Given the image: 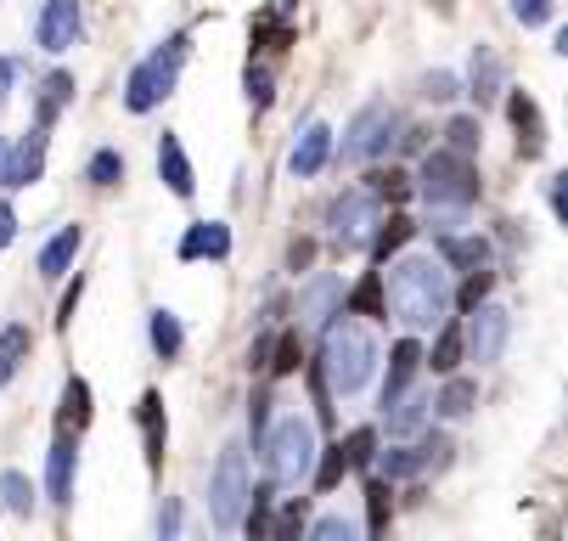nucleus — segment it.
Here are the masks:
<instances>
[{
  "instance_id": "obj_54",
  "label": "nucleus",
  "mask_w": 568,
  "mask_h": 541,
  "mask_svg": "<svg viewBox=\"0 0 568 541\" xmlns=\"http://www.w3.org/2000/svg\"><path fill=\"white\" fill-rule=\"evenodd\" d=\"M0 187H7V141H0Z\"/></svg>"
},
{
  "instance_id": "obj_45",
  "label": "nucleus",
  "mask_w": 568,
  "mask_h": 541,
  "mask_svg": "<svg viewBox=\"0 0 568 541\" xmlns=\"http://www.w3.org/2000/svg\"><path fill=\"white\" fill-rule=\"evenodd\" d=\"M265 535H276V541H287V535H304V502H287V508H282V519H276Z\"/></svg>"
},
{
  "instance_id": "obj_32",
  "label": "nucleus",
  "mask_w": 568,
  "mask_h": 541,
  "mask_svg": "<svg viewBox=\"0 0 568 541\" xmlns=\"http://www.w3.org/2000/svg\"><path fill=\"white\" fill-rule=\"evenodd\" d=\"M445 378H450V372H445ZM473 401H478L473 383H467V378H450L445 390H439V401H434V407H439L445 418H467V412H473Z\"/></svg>"
},
{
  "instance_id": "obj_51",
  "label": "nucleus",
  "mask_w": 568,
  "mask_h": 541,
  "mask_svg": "<svg viewBox=\"0 0 568 541\" xmlns=\"http://www.w3.org/2000/svg\"><path fill=\"white\" fill-rule=\"evenodd\" d=\"M18 238V214H12V203H0V249H7Z\"/></svg>"
},
{
  "instance_id": "obj_34",
  "label": "nucleus",
  "mask_w": 568,
  "mask_h": 541,
  "mask_svg": "<svg viewBox=\"0 0 568 541\" xmlns=\"http://www.w3.org/2000/svg\"><path fill=\"white\" fill-rule=\"evenodd\" d=\"M388 311V299H383V277L372 271L355 293H349V317H383Z\"/></svg>"
},
{
  "instance_id": "obj_6",
  "label": "nucleus",
  "mask_w": 568,
  "mask_h": 541,
  "mask_svg": "<svg viewBox=\"0 0 568 541\" xmlns=\"http://www.w3.org/2000/svg\"><path fill=\"white\" fill-rule=\"evenodd\" d=\"M242 502H248V462H242V445H225L214 462V480H209V513L220 530H236Z\"/></svg>"
},
{
  "instance_id": "obj_42",
  "label": "nucleus",
  "mask_w": 568,
  "mask_h": 541,
  "mask_svg": "<svg viewBox=\"0 0 568 541\" xmlns=\"http://www.w3.org/2000/svg\"><path fill=\"white\" fill-rule=\"evenodd\" d=\"M490 282H496V277L484 271V266H478V271H467V282H462V293H456V299H462V311H473L478 299H490Z\"/></svg>"
},
{
  "instance_id": "obj_15",
  "label": "nucleus",
  "mask_w": 568,
  "mask_h": 541,
  "mask_svg": "<svg viewBox=\"0 0 568 541\" xmlns=\"http://www.w3.org/2000/svg\"><path fill=\"white\" fill-rule=\"evenodd\" d=\"M135 418H141V440H146V469L158 474V469H164V440H170V429H164V395L146 390L141 407H135Z\"/></svg>"
},
{
  "instance_id": "obj_5",
  "label": "nucleus",
  "mask_w": 568,
  "mask_h": 541,
  "mask_svg": "<svg viewBox=\"0 0 568 541\" xmlns=\"http://www.w3.org/2000/svg\"><path fill=\"white\" fill-rule=\"evenodd\" d=\"M417 192L434 203V209H467L478 203V170L467 152H428L423 159V176H417Z\"/></svg>"
},
{
  "instance_id": "obj_2",
  "label": "nucleus",
  "mask_w": 568,
  "mask_h": 541,
  "mask_svg": "<svg viewBox=\"0 0 568 541\" xmlns=\"http://www.w3.org/2000/svg\"><path fill=\"white\" fill-rule=\"evenodd\" d=\"M372 367H377L372 333L338 311V322H327V333H321V367H315L321 383H327L333 395H355V390H366Z\"/></svg>"
},
{
  "instance_id": "obj_24",
  "label": "nucleus",
  "mask_w": 568,
  "mask_h": 541,
  "mask_svg": "<svg viewBox=\"0 0 568 541\" xmlns=\"http://www.w3.org/2000/svg\"><path fill=\"white\" fill-rule=\"evenodd\" d=\"M439 260L456 271H478V266H490V243L484 238H439Z\"/></svg>"
},
{
  "instance_id": "obj_46",
  "label": "nucleus",
  "mask_w": 568,
  "mask_h": 541,
  "mask_svg": "<svg viewBox=\"0 0 568 541\" xmlns=\"http://www.w3.org/2000/svg\"><path fill=\"white\" fill-rule=\"evenodd\" d=\"M310 535H315V541H355V524H349V519H315Z\"/></svg>"
},
{
  "instance_id": "obj_11",
  "label": "nucleus",
  "mask_w": 568,
  "mask_h": 541,
  "mask_svg": "<svg viewBox=\"0 0 568 541\" xmlns=\"http://www.w3.org/2000/svg\"><path fill=\"white\" fill-rule=\"evenodd\" d=\"M73 480H79V434L62 429L51 440V457H45V491H51V502H73Z\"/></svg>"
},
{
  "instance_id": "obj_25",
  "label": "nucleus",
  "mask_w": 568,
  "mask_h": 541,
  "mask_svg": "<svg viewBox=\"0 0 568 541\" xmlns=\"http://www.w3.org/2000/svg\"><path fill=\"white\" fill-rule=\"evenodd\" d=\"M91 423V383L85 378H68V390H62V429H85Z\"/></svg>"
},
{
  "instance_id": "obj_9",
  "label": "nucleus",
  "mask_w": 568,
  "mask_h": 541,
  "mask_svg": "<svg viewBox=\"0 0 568 541\" xmlns=\"http://www.w3.org/2000/svg\"><path fill=\"white\" fill-rule=\"evenodd\" d=\"M377 198L361 187V192H344L338 203H333V214H327V226H333V238L344 243V249H355V243H366L372 238V226H377Z\"/></svg>"
},
{
  "instance_id": "obj_12",
  "label": "nucleus",
  "mask_w": 568,
  "mask_h": 541,
  "mask_svg": "<svg viewBox=\"0 0 568 541\" xmlns=\"http://www.w3.org/2000/svg\"><path fill=\"white\" fill-rule=\"evenodd\" d=\"M34 34H40L45 51H68V46L79 40V0H45Z\"/></svg>"
},
{
  "instance_id": "obj_43",
  "label": "nucleus",
  "mask_w": 568,
  "mask_h": 541,
  "mask_svg": "<svg viewBox=\"0 0 568 541\" xmlns=\"http://www.w3.org/2000/svg\"><path fill=\"white\" fill-rule=\"evenodd\" d=\"M551 0H513V18L524 23V29H540V23H551Z\"/></svg>"
},
{
  "instance_id": "obj_13",
  "label": "nucleus",
  "mask_w": 568,
  "mask_h": 541,
  "mask_svg": "<svg viewBox=\"0 0 568 541\" xmlns=\"http://www.w3.org/2000/svg\"><path fill=\"white\" fill-rule=\"evenodd\" d=\"M338 304H344V282L338 277H315L298 293V328H321L327 317H338Z\"/></svg>"
},
{
  "instance_id": "obj_21",
  "label": "nucleus",
  "mask_w": 568,
  "mask_h": 541,
  "mask_svg": "<svg viewBox=\"0 0 568 541\" xmlns=\"http://www.w3.org/2000/svg\"><path fill=\"white\" fill-rule=\"evenodd\" d=\"M507 91V68H501V57L490 51V46H478L473 51V97L478 102H496Z\"/></svg>"
},
{
  "instance_id": "obj_52",
  "label": "nucleus",
  "mask_w": 568,
  "mask_h": 541,
  "mask_svg": "<svg viewBox=\"0 0 568 541\" xmlns=\"http://www.w3.org/2000/svg\"><path fill=\"white\" fill-rule=\"evenodd\" d=\"M265 361H271V339H260V344L248 350V367H265Z\"/></svg>"
},
{
  "instance_id": "obj_37",
  "label": "nucleus",
  "mask_w": 568,
  "mask_h": 541,
  "mask_svg": "<svg viewBox=\"0 0 568 541\" xmlns=\"http://www.w3.org/2000/svg\"><path fill=\"white\" fill-rule=\"evenodd\" d=\"M412 474H423V457H417V445L383 451V480H412Z\"/></svg>"
},
{
  "instance_id": "obj_30",
  "label": "nucleus",
  "mask_w": 568,
  "mask_h": 541,
  "mask_svg": "<svg viewBox=\"0 0 568 541\" xmlns=\"http://www.w3.org/2000/svg\"><path fill=\"white\" fill-rule=\"evenodd\" d=\"M0 513H18V519L34 513V485L23 474H0Z\"/></svg>"
},
{
  "instance_id": "obj_22",
  "label": "nucleus",
  "mask_w": 568,
  "mask_h": 541,
  "mask_svg": "<svg viewBox=\"0 0 568 541\" xmlns=\"http://www.w3.org/2000/svg\"><path fill=\"white\" fill-rule=\"evenodd\" d=\"M68 102H73V73H62V68H57V73H45V80H40V97H34V119H40V124L51 130V124H57V113H62Z\"/></svg>"
},
{
  "instance_id": "obj_38",
  "label": "nucleus",
  "mask_w": 568,
  "mask_h": 541,
  "mask_svg": "<svg viewBox=\"0 0 568 541\" xmlns=\"http://www.w3.org/2000/svg\"><path fill=\"white\" fill-rule=\"evenodd\" d=\"M344 474H349V451H344V440H338V445H333L327 457H321V469H315V485H321V491H333V485H338Z\"/></svg>"
},
{
  "instance_id": "obj_10",
  "label": "nucleus",
  "mask_w": 568,
  "mask_h": 541,
  "mask_svg": "<svg viewBox=\"0 0 568 541\" xmlns=\"http://www.w3.org/2000/svg\"><path fill=\"white\" fill-rule=\"evenodd\" d=\"M45 176V124L7 141V187H34Z\"/></svg>"
},
{
  "instance_id": "obj_8",
  "label": "nucleus",
  "mask_w": 568,
  "mask_h": 541,
  "mask_svg": "<svg viewBox=\"0 0 568 541\" xmlns=\"http://www.w3.org/2000/svg\"><path fill=\"white\" fill-rule=\"evenodd\" d=\"M394 130H399V113L388 108V102H366L355 119H349V130H344V159L355 164V159H377V152L394 141Z\"/></svg>"
},
{
  "instance_id": "obj_20",
  "label": "nucleus",
  "mask_w": 568,
  "mask_h": 541,
  "mask_svg": "<svg viewBox=\"0 0 568 541\" xmlns=\"http://www.w3.org/2000/svg\"><path fill=\"white\" fill-rule=\"evenodd\" d=\"M423 372V344L417 339H399L394 350H388V378H383V401L388 395H399L405 390V383H412Z\"/></svg>"
},
{
  "instance_id": "obj_3",
  "label": "nucleus",
  "mask_w": 568,
  "mask_h": 541,
  "mask_svg": "<svg viewBox=\"0 0 568 541\" xmlns=\"http://www.w3.org/2000/svg\"><path fill=\"white\" fill-rule=\"evenodd\" d=\"M186 57H192V40H186V34H170V40L158 46L146 62H135L130 86H124V108H130V113H152L158 102H164V97L175 91Z\"/></svg>"
},
{
  "instance_id": "obj_31",
  "label": "nucleus",
  "mask_w": 568,
  "mask_h": 541,
  "mask_svg": "<svg viewBox=\"0 0 568 541\" xmlns=\"http://www.w3.org/2000/svg\"><path fill=\"white\" fill-rule=\"evenodd\" d=\"M445 141H450V152H467V159H473V152L484 147V124H478L473 113H456V119L445 124Z\"/></svg>"
},
{
  "instance_id": "obj_50",
  "label": "nucleus",
  "mask_w": 568,
  "mask_h": 541,
  "mask_svg": "<svg viewBox=\"0 0 568 541\" xmlns=\"http://www.w3.org/2000/svg\"><path fill=\"white\" fill-rule=\"evenodd\" d=\"M12 80H18V62L0 57V108H7V97H12Z\"/></svg>"
},
{
  "instance_id": "obj_19",
  "label": "nucleus",
  "mask_w": 568,
  "mask_h": 541,
  "mask_svg": "<svg viewBox=\"0 0 568 541\" xmlns=\"http://www.w3.org/2000/svg\"><path fill=\"white\" fill-rule=\"evenodd\" d=\"M383 407H388V434H417V429L428 423V412H434V401H428V395H417L412 383H405L399 395H388Z\"/></svg>"
},
{
  "instance_id": "obj_35",
  "label": "nucleus",
  "mask_w": 568,
  "mask_h": 541,
  "mask_svg": "<svg viewBox=\"0 0 568 541\" xmlns=\"http://www.w3.org/2000/svg\"><path fill=\"white\" fill-rule=\"evenodd\" d=\"M412 231H417L412 220H405V214H394V220H388V226L377 231V243H372V254H377V260H388V254H399L405 243H412Z\"/></svg>"
},
{
  "instance_id": "obj_27",
  "label": "nucleus",
  "mask_w": 568,
  "mask_h": 541,
  "mask_svg": "<svg viewBox=\"0 0 568 541\" xmlns=\"http://www.w3.org/2000/svg\"><path fill=\"white\" fill-rule=\"evenodd\" d=\"M181 344H186L181 317H175V311H152V350L164 355V361H175V355H181Z\"/></svg>"
},
{
  "instance_id": "obj_49",
  "label": "nucleus",
  "mask_w": 568,
  "mask_h": 541,
  "mask_svg": "<svg viewBox=\"0 0 568 541\" xmlns=\"http://www.w3.org/2000/svg\"><path fill=\"white\" fill-rule=\"evenodd\" d=\"M175 530H181V502L170 497L164 508H158V535H175Z\"/></svg>"
},
{
  "instance_id": "obj_28",
  "label": "nucleus",
  "mask_w": 568,
  "mask_h": 541,
  "mask_svg": "<svg viewBox=\"0 0 568 541\" xmlns=\"http://www.w3.org/2000/svg\"><path fill=\"white\" fill-rule=\"evenodd\" d=\"M456 361H462V322H445L439 339H434V355H423V367H434V372H456Z\"/></svg>"
},
{
  "instance_id": "obj_7",
  "label": "nucleus",
  "mask_w": 568,
  "mask_h": 541,
  "mask_svg": "<svg viewBox=\"0 0 568 541\" xmlns=\"http://www.w3.org/2000/svg\"><path fill=\"white\" fill-rule=\"evenodd\" d=\"M507 333H513V317L501 311V304L478 299L467 311V322H462V350H473V361H501Z\"/></svg>"
},
{
  "instance_id": "obj_14",
  "label": "nucleus",
  "mask_w": 568,
  "mask_h": 541,
  "mask_svg": "<svg viewBox=\"0 0 568 541\" xmlns=\"http://www.w3.org/2000/svg\"><path fill=\"white\" fill-rule=\"evenodd\" d=\"M327 159H333V130L327 124H304L298 130V141H293V176H321L327 170Z\"/></svg>"
},
{
  "instance_id": "obj_44",
  "label": "nucleus",
  "mask_w": 568,
  "mask_h": 541,
  "mask_svg": "<svg viewBox=\"0 0 568 541\" xmlns=\"http://www.w3.org/2000/svg\"><path fill=\"white\" fill-rule=\"evenodd\" d=\"M456 91H462L456 73H445V68H439V73H423V97H428V102H450Z\"/></svg>"
},
{
  "instance_id": "obj_47",
  "label": "nucleus",
  "mask_w": 568,
  "mask_h": 541,
  "mask_svg": "<svg viewBox=\"0 0 568 541\" xmlns=\"http://www.w3.org/2000/svg\"><path fill=\"white\" fill-rule=\"evenodd\" d=\"M248 429H254V445H260V440H265V429H271V395H265V390L248 401Z\"/></svg>"
},
{
  "instance_id": "obj_1",
  "label": "nucleus",
  "mask_w": 568,
  "mask_h": 541,
  "mask_svg": "<svg viewBox=\"0 0 568 541\" xmlns=\"http://www.w3.org/2000/svg\"><path fill=\"white\" fill-rule=\"evenodd\" d=\"M383 299L394 304V317L412 328V333L439 328L445 311H450V271H445V260H434V254H405V260L388 271V293H383Z\"/></svg>"
},
{
  "instance_id": "obj_36",
  "label": "nucleus",
  "mask_w": 568,
  "mask_h": 541,
  "mask_svg": "<svg viewBox=\"0 0 568 541\" xmlns=\"http://www.w3.org/2000/svg\"><path fill=\"white\" fill-rule=\"evenodd\" d=\"M298 361H304V344H298V333H282V339H271V372L276 378H287V372H298Z\"/></svg>"
},
{
  "instance_id": "obj_26",
  "label": "nucleus",
  "mask_w": 568,
  "mask_h": 541,
  "mask_svg": "<svg viewBox=\"0 0 568 541\" xmlns=\"http://www.w3.org/2000/svg\"><path fill=\"white\" fill-rule=\"evenodd\" d=\"M29 350H34L29 328H0V383H7V378L29 361Z\"/></svg>"
},
{
  "instance_id": "obj_4",
  "label": "nucleus",
  "mask_w": 568,
  "mask_h": 541,
  "mask_svg": "<svg viewBox=\"0 0 568 541\" xmlns=\"http://www.w3.org/2000/svg\"><path fill=\"white\" fill-rule=\"evenodd\" d=\"M265 474H271V485H298L310 469H315V429H310V418H282L276 429H265Z\"/></svg>"
},
{
  "instance_id": "obj_18",
  "label": "nucleus",
  "mask_w": 568,
  "mask_h": 541,
  "mask_svg": "<svg viewBox=\"0 0 568 541\" xmlns=\"http://www.w3.org/2000/svg\"><path fill=\"white\" fill-rule=\"evenodd\" d=\"M158 176H164V187L175 192V198H192L197 192V181H192V159H186V147L164 130V141H158Z\"/></svg>"
},
{
  "instance_id": "obj_29",
  "label": "nucleus",
  "mask_w": 568,
  "mask_h": 541,
  "mask_svg": "<svg viewBox=\"0 0 568 541\" xmlns=\"http://www.w3.org/2000/svg\"><path fill=\"white\" fill-rule=\"evenodd\" d=\"M388 513H394V491H388V480L377 474V480H366V530L383 535V530H388Z\"/></svg>"
},
{
  "instance_id": "obj_17",
  "label": "nucleus",
  "mask_w": 568,
  "mask_h": 541,
  "mask_svg": "<svg viewBox=\"0 0 568 541\" xmlns=\"http://www.w3.org/2000/svg\"><path fill=\"white\" fill-rule=\"evenodd\" d=\"M507 113H513V124H518V152H524V159H540V152H546V124H540L535 97L513 91V97H507Z\"/></svg>"
},
{
  "instance_id": "obj_41",
  "label": "nucleus",
  "mask_w": 568,
  "mask_h": 541,
  "mask_svg": "<svg viewBox=\"0 0 568 541\" xmlns=\"http://www.w3.org/2000/svg\"><path fill=\"white\" fill-rule=\"evenodd\" d=\"M344 451H349V469H366V462L377 457V429H355L344 440Z\"/></svg>"
},
{
  "instance_id": "obj_48",
  "label": "nucleus",
  "mask_w": 568,
  "mask_h": 541,
  "mask_svg": "<svg viewBox=\"0 0 568 541\" xmlns=\"http://www.w3.org/2000/svg\"><path fill=\"white\" fill-rule=\"evenodd\" d=\"M242 86H248V102L254 108H271V73L265 68H248V80H242Z\"/></svg>"
},
{
  "instance_id": "obj_16",
  "label": "nucleus",
  "mask_w": 568,
  "mask_h": 541,
  "mask_svg": "<svg viewBox=\"0 0 568 541\" xmlns=\"http://www.w3.org/2000/svg\"><path fill=\"white\" fill-rule=\"evenodd\" d=\"M225 254H231V226H220V220H197V226H186L181 260H225Z\"/></svg>"
},
{
  "instance_id": "obj_53",
  "label": "nucleus",
  "mask_w": 568,
  "mask_h": 541,
  "mask_svg": "<svg viewBox=\"0 0 568 541\" xmlns=\"http://www.w3.org/2000/svg\"><path fill=\"white\" fill-rule=\"evenodd\" d=\"M551 209H557V214H562V209H568V192H562V176H557V181H551Z\"/></svg>"
},
{
  "instance_id": "obj_39",
  "label": "nucleus",
  "mask_w": 568,
  "mask_h": 541,
  "mask_svg": "<svg viewBox=\"0 0 568 541\" xmlns=\"http://www.w3.org/2000/svg\"><path fill=\"white\" fill-rule=\"evenodd\" d=\"M85 176H91L97 187H119V181H124V159H119L113 147H102L97 159H91V170H85Z\"/></svg>"
},
{
  "instance_id": "obj_40",
  "label": "nucleus",
  "mask_w": 568,
  "mask_h": 541,
  "mask_svg": "<svg viewBox=\"0 0 568 541\" xmlns=\"http://www.w3.org/2000/svg\"><path fill=\"white\" fill-rule=\"evenodd\" d=\"M287 40H293V29H287L282 18H271V12H265V18L254 23V46H265V51H282Z\"/></svg>"
},
{
  "instance_id": "obj_23",
  "label": "nucleus",
  "mask_w": 568,
  "mask_h": 541,
  "mask_svg": "<svg viewBox=\"0 0 568 541\" xmlns=\"http://www.w3.org/2000/svg\"><path fill=\"white\" fill-rule=\"evenodd\" d=\"M79 243H85V231H79V226H62L57 238H51V243L40 249V277H51V282H57V277H62V271L73 266Z\"/></svg>"
},
{
  "instance_id": "obj_33",
  "label": "nucleus",
  "mask_w": 568,
  "mask_h": 541,
  "mask_svg": "<svg viewBox=\"0 0 568 541\" xmlns=\"http://www.w3.org/2000/svg\"><path fill=\"white\" fill-rule=\"evenodd\" d=\"M372 187V198L377 203H405V198H412V176H405V170H377V176H366Z\"/></svg>"
}]
</instances>
